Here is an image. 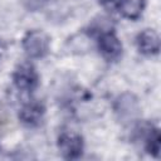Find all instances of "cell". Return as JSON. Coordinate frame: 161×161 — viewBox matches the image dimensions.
<instances>
[{
  "mask_svg": "<svg viewBox=\"0 0 161 161\" xmlns=\"http://www.w3.org/2000/svg\"><path fill=\"white\" fill-rule=\"evenodd\" d=\"M50 39L42 30H30L23 38V49L29 58H43L49 53Z\"/></svg>",
  "mask_w": 161,
  "mask_h": 161,
  "instance_id": "6da1fadb",
  "label": "cell"
},
{
  "mask_svg": "<svg viewBox=\"0 0 161 161\" xmlns=\"http://www.w3.org/2000/svg\"><path fill=\"white\" fill-rule=\"evenodd\" d=\"M126 0H99V4L111 13H121Z\"/></svg>",
  "mask_w": 161,
  "mask_h": 161,
  "instance_id": "9c48e42d",
  "label": "cell"
},
{
  "mask_svg": "<svg viewBox=\"0 0 161 161\" xmlns=\"http://www.w3.org/2000/svg\"><path fill=\"white\" fill-rule=\"evenodd\" d=\"M143 5L145 0H126L119 14L128 19H137L142 13Z\"/></svg>",
  "mask_w": 161,
  "mask_h": 161,
  "instance_id": "52a82bcc",
  "label": "cell"
},
{
  "mask_svg": "<svg viewBox=\"0 0 161 161\" xmlns=\"http://www.w3.org/2000/svg\"><path fill=\"white\" fill-rule=\"evenodd\" d=\"M13 80L18 89L24 92H31L38 87L39 75L30 63H23L15 69Z\"/></svg>",
  "mask_w": 161,
  "mask_h": 161,
  "instance_id": "3957f363",
  "label": "cell"
},
{
  "mask_svg": "<svg viewBox=\"0 0 161 161\" xmlns=\"http://www.w3.org/2000/svg\"><path fill=\"white\" fill-rule=\"evenodd\" d=\"M49 0H20L21 5L29 11H36L43 9Z\"/></svg>",
  "mask_w": 161,
  "mask_h": 161,
  "instance_id": "30bf717a",
  "label": "cell"
},
{
  "mask_svg": "<svg viewBox=\"0 0 161 161\" xmlns=\"http://www.w3.org/2000/svg\"><path fill=\"white\" fill-rule=\"evenodd\" d=\"M138 50L145 55L157 54L160 50V38L157 33L152 29H146L141 31L136 38Z\"/></svg>",
  "mask_w": 161,
  "mask_h": 161,
  "instance_id": "5b68a950",
  "label": "cell"
},
{
  "mask_svg": "<svg viewBox=\"0 0 161 161\" xmlns=\"http://www.w3.org/2000/svg\"><path fill=\"white\" fill-rule=\"evenodd\" d=\"M44 114V107L38 102H29L19 111V118L28 126H36L40 123Z\"/></svg>",
  "mask_w": 161,
  "mask_h": 161,
  "instance_id": "8992f818",
  "label": "cell"
},
{
  "mask_svg": "<svg viewBox=\"0 0 161 161\" xmlns=\"http://www.w3.org/2000/svg\"><path fill=\"white\" fill-rule=\"evenodd\" d=\"M83 138L75 132L64 131L58 137V148L64 158L74 160L80 157L83 153Z\"/></svg>",
  "mask_w": 161,
  "mask_h": 161,
  "instance_id": "7a4b0ae2",
  "label": "cell"
},
{
  "mask_svg": "<svg viewBox=\"0 0 161 161\" xmlns=\"http://www.w3.org/2000/svg\"><path fill=\"white\" fill-rule=\"evenodd\" d=\"M98 48L107 60H117L122 55V44L113 31H101Z\"/></svg>",
  "mask_w": 161,
  "mask_h": 161,
  "instance_id": "277c9868",
  "label": "cell"
},
{
  "mask_svg": "<svg viewBox=\"0 0 161 161\" xmlns=\"http://www.w3.org/2000/svg\"><path fill=\"white\" fill-rule=\"evenodd\" d=\"M160 132L157 128H150L148 130V133L146 136V141H145V145H146V150L148 153L158 157L160 156Z\"/></svg>",
  "mask_w": 161,
  "mask_h": 161,
  "instance_id": "ba28073f",
  "label": "cell"
}]
</instances>
